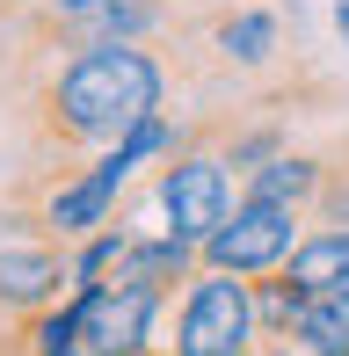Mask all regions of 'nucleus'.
<instances>
[{"label": "nucleus", "instance_id": "f257e3e1", "mask_svg": "<svg viewBox=\"0 0 349 356\" xmlns=\"http://www.w3.org/2000/svg\"><path fill=\"white\" fill-rule=\"evenodd\" d=\"M168 58L146 37H102L66 51L58 66H44L37 95H29V138H37V182L88 168L95 153H109L138 117L168 102Z\"/></svg>", "mask_w": 349, "mask_h": 356}, {"label": "nucleus", "instance_id": "f03ea898", "mask_svg": "<svg viewBox=\"0 0 349 356\" xmlns=\"http://www.w3.org/2000/svg\"><path fill=\"white\" fill-rule=\"evenodd\" d=\"M255 334V298L247 277L233 269H189L182 277V305H174V342L168 356H247Z\"/></svg>", "mask_w": 349, "mask_h": 356}, {"label": "nucleus", "instance_id": "7ed1b4c3", "mask_svg": "<svg viewBox=\"0 0 349 356\" xmlns=\"http://www.w3.org/2000/svg\"><path fill=\"white\" fill-rule=\"evenodd\" d=\"M153 197H161V211H168V233L174 240H189L197 248L211 225H226V211L241 204V189H233V168H226V153L218 145H174L168 160H153Z\"/></svg>", "mask_w": 349, "mask_h": 356}, {"label": "nucleus", "instance_id": "20e7f679", "mask_svg": "<svg viewBox=\"0 0 349 356\" xmlns=\"http://www.w3.org/2000/svg\"><path fill=\"white\" fill-rule=\"evenodd\" d=\"M306 233V211L291 204H262V197H241L226 211V225L197 240V262L204 269H233V277H262V269H284Z\"/></svg>", "mask_w": 349, "mask_h": 356}, {"label": "nucleus", "instance_id": "39448f33", "mask_svg": "<svg viewBox=\"0 0 349 356\" xmlns=\"http://www.w3.org/2000/svg\"><path fill=\"white\" fill-rule=\"evenodd\" d=\"M174 291L161 284H102V291H73L81 305V356H161L153 349V320Z\"/></svg>", "mask_w": 349, "mask_h": 356}, {"label": "nucleus", "instance_id": "423d86ee", "mask_svg": "<svg viewBox=\"0 0 349 356\" xmlns=\"http://www.w3.org/2000/svg\"><path fill=\"white\" fill-rule=\"evenodd\" d=\"M313 189H320V153H269L255 175H241V197H262V204H291V211H306Z\"/></svg>", "mask_w": 349, "mask_h": 356}, {"label": "nucleus", "instance_id": "0eeeda50", "mask_svg": "<svg viewBox=\"0 0 349 356\" xmlns=\"http://www.w3.org/2000/svg\"><path fill=\"white\" fill-rule=\"evenodd\" d=\"M284 277H291L298 291H327L349 277V233L342 225H306L291 248V262H284Z\"/></svg>", "mask_w": 349, "mask_h": 356}, {"label": "nucleus", "instance_id": "6e6552de", "mask_svg": "<svg viewBox=\"0 0 349 356\" xmlns=\"http://www.w3.org/2000/svg\"><path fill=\"white\" fill-rule=\"evenodd\" d=\"M291 342H306L313 356H342V349H349V277L327 284V291H306Z\"/></svg>", "mask_w": 349, "mask_h": 356}, {"label": "nucleus", "instance_id": "1a4fd4ad", "mask_svg": "<svg viewBox=\"0 0 349 356\" xmlns=\"http://www.w3.org/2000/svg\"><path fill=\"white\" fill-rule=\"evenodd\" d=\"M247 298H255V334H262V342H291L306 291L284 277V269H262V277H247Z\"/></svg>", "mask_w": 349, "mask_h": 356}, {"label": "nucleus", "instance_id": "9d476101", "mask_svg": "<svg viewBox=\"0 0 349 356\" xmlns=\"http://www.w3.org/2000/svg\"><path fill=\"white\" fill-rule=\"evenodd\" d=\"M306 225H342L349 233V131L320 153V189L306 204Z\"/></svg>", "mask_w": 349, "mask_h": 356}, {"label": "nucleus", "instance_id": "9b49d317", "mask_svg": "<svg viewBox=\"0 0 349 356\" xmlns=\"http://www.w3.org/2000/svg\"><path fill=\"white\" fill-rule=\"evenodd\" d=\"M22 8H29V0H0V51H8V37H15V22H22Z\"/></svg>", "mask_w": 349, "mask_h": 356}, {"label": "nucleus", "instance_id": "f8f14e48", "mask_svg": "<svg viewBox=\"0 0 349 356\" xmlns=\"http://www.w3.org/2000/svg\"><path fill=\"white\" fill-rule=\"evenodd\" d=\"M335 29H342V37H349V0H342V8H335Z\"/></svg>", "mask_w": 349, "mask_h": 356}, {"label": "nucleus", "instance_id": "ddd939ff", "mask_svg": "<svg viewBox=\"0 0 349 356\" xmlns=\"http://www.w3.org/2000/svg\"><path fill=\"white\" fill-rule=\"evenodd\" d=\"M262 356H298V349H291V342H269V349H262Z\"/></svg>", "mask_w": 349, "mask_h": 356}]
</instances>
